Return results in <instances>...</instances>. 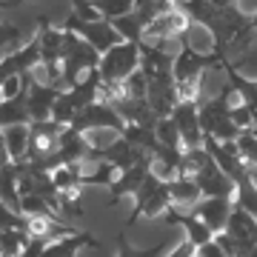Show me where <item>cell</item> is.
Segmentation results:
<instances>
[{"label": "cell", "instance_id": "obj_1", "mask_svg": "<svg viewBox=\"0 0 257 257\" xmlns=\"http://www.w3.org/2000/svg\"><path fill=\"white\" fill-rule=\"evenodd\" d=\"M231 97H234V89L229 83H223L217 94H203L197 100V120H200L206 138L226 143V140H234L240 135V128L231 120Z\"/></svg>", "mask_w": 257, "mask_h": 257}, {"label": "cell", "instance_id": "obj_2", "mask_svg": "<svg viewBox=\"0 0 257 257\" xmlns=\"http://www.w3.org/2000/svg\"><path fill=\"white\" fill-rule=\"evenodd\" d=\"M97 63H100V52L92 49L74 32L63 29V89L74 86L89 69H97Z\"/></svg>", "mask_w": 257, "mask_h": 257}, {"label": "cell", "instance_id": "obj_3", "mask_svg": "<svg viewBox=\"0 0 257 257\" xmlns=\"http://www.w3.org/2000/svg\"><path fill=\"white\" fill-rule=\"evenodd\" d=\"M63 123L57 120H37V123H29V152L26 160L37 169L49 172L52 166V157L57 155V146H60V135H63Z\"/></svg>", "mask_w": 257, "mask_h": 257}, {"label": "cell", "instance_id": "obj_4", "mask_svg": "<svg viewBox=\"0 0 257 257\" xmlns=\"http://www.w3.org/2000/svg\"><path fill=\"white\" fill-rule=\"evenodd\" d=\"M172 206V194H169V183L155 177L152 172L146 175V180L140 183V189L135 192V209L128 217V226L138 217H163L166 209Z\"/></svg>", "mask_w": 257, "mask_h": 257}, {"label": "cell", "instance_id": "obj_5", "mask_svg": "<svg viewBox=\"0 0 257 257\" xmlns=\"http://www.w3.org/2000/svg\"><path fill=\"white\" fill-rule=\"evenodd\" d=\"M138 69H140V46L132 43V40H120L117 46L103 52L100 63H97V72H100L103 83L126 80L128 74H135Z\"/></svg>", "mask_w": 257, "mask_h": 257}, {"label": "cell", "instance_id": "obj_6", "mask_svg": "<svg viewBox=\"0 0 257 257\" xmlns=\"http://www.w3.org/2000/svg\"><path fill=\"white\" fill-rule=\"evenodd\" d=\"M63 29H69V32H74L77 37H83L86 43L92 49H97V52H109L111 46H117L123 37L117 35V29L111 26V20H103V18H97V20H80L77 15H66V20H63Z\"/></svg>", "mask_w": 257, "mask_h": 257}, {"label": "cell", "instance_id": "obj_7", "mask_svg": "<svg viewBox=\"0 0 257 257\" xmlns=\"http://www.w3.org/2000/svg\"><path fill=\"white\" fill-rule=\"evenodd\" d=\"M211 66H220V57L214 52H200V49L183 43L175 52L172 74H175V83H194V80H203L206 69H211Z\"/></svg>", "mask_w": 257, "mask_h": 257}, {"label": "cell", "instance_id": "obj_8", "mask_svg": "<svg viewBox=\"0 0 257 257\" xmlns=\"http://www.w3.org/2000/svg\"><path fill=\"white\" fill-rule=\"evenodd\" d=\"M69 126L83 132V135H86V132H94V128H114V132H123L126 120L120 117L117 109H111L109 103L94 100V103H89V106H83V109L72 117Z\"/></svg>", "mask_w": 257, "mask_h": 257}, {"label": "cell", "instance_id": "obj_9", "mask_svg": "<svg viewBox=\"0 0 257 257\" xmlns=\"http://www.w3.org/2000/svg\"><path fill=\"white\" fill-rule=\"evenodd\" d=\"M192 177L197 180L203 197H234V183H231V177L214 163V157L211 155L203 160L200 169H197Z\"/></svg>", "mask_w": 257, "mask_h": 257}, {"label": "cell", "instance_id": "obj_10", "mask_svg": "<svg viewBox=\"0 0 257 257\" xmlns=\"http://www.w3.org/2000/svg\"><path fill=\"white\" fill-rule=\"evenodd\" d=\"M169 117L175 120L177 132H180L183 149L203 146V128H200V120H197V103L177 100V106L172 109V114H169Z\"/></svg>", "mask_w": 257, "mask_h": 257}, {"label": "cell", "instance_id": "obj_11", "mask_svg": "<svg viewBox=\"0 0 257 257\" xmlns=\"http://www.w3.org/2000/svg\"><path fill=\"white\" fill-rule=\"evenodd\" d=\"M152 172V155L140 157L135 166H128L126 172H120L117 180L109 186V203H120L123 197H135V192L140 189V183L146 180V175Z\"/></svg>", "mask_w": 257, "mask_h": 257}, {"label": "cell", "instance_id": "obj_12", "mask_svg": "<svg viewBox=\"0 0 257 257\" xmlns=\"http://www.w3.org/2000/svg\"><path fill=\"white\" fill-rule=\"evenodd\" d=\"M163 220L172 223V226H180V229L186 231V240H189L194 248L203 246V243H209V240H214V231H211L197 214H192V211H183V209H177V206H169L166 214H163Z\"/></svg>", "mask_w": 257, "mask_h": 257}, {"label": "cell", "instance_id": "obj_13", "mask_svg": "<svg viewBox=\"0 0 257 257\" xmlns=\"http://www.w3.org/2000/svg\"><path fill=\"white\" fill-rule=\"evenodd\" d=\"M231 206H234V200L231 197H200V200L194 203L192 214H197L206 226H209L214 234L217 231L226 229V223H229V214H231Z\"/></svg>", "mask_w": 257, "mask_h": 257}, {"label": "cell", "instance_id": "obj_14", "mask_svg": "<svg viewBox=\"0 0 257 257\" xmlns=\"http://www.w3.org/2000/svg\"><path fill=\"white\" fill-rule=\"evenodd\" d=\"M57 94H60V89L57 86H49V83L43 80H29V89H26V106H29V117H32V123H37V120H49V114H52V106H55Z\"/></svg>", "mask_w": 257, "mask_h": 257}, {"label": "cell", "instance_id": "obj_15", "mask_svg": "<svg viewBox=\"0 0 257 257\" xmlns=\"http://www.w3.org/2000/svg\"><path fill=\"white\" fill-rule=\"evenodd\" d=\"M89 246L100 248L97 237H92L89 231H69V234H63V237L46 243L43 257H77V251H83V248H89Z\"/></svg>", "mask_w": 257, "mask_h": 257}, {"label": "cell", "instance_id": "obj_16", "mask_svg": "<svg viewBox=\"0 0 257 257\" xmlns=\"http://www.w3.org/2000/svg\"><path fill=\"white\" fill-rule=\"evenodd\" d=\"M100 86H103L100 72H97V69H89L74 86L66 89V94H69V100L74 103V109L80 111L83 106H89V103H94L97 97H100Z\"/></svg>", "mask_w": 257, "mask_h": 257}, {"label": "cell", "instance_id": "obj_17", "mask_svg": "<svg viewBox=\"0 0 257 257\" xmlns=\"http://www.w3.org/2000/svg\"><path fill=\"white\" fill-rule=\"evenodd\" d=\"M169 194H172V206H177L183 211H189L203 197L200 186H197V180L192 175H177L175 180H169Z\"/></svg>", "mask_w": 257, "mask_h": 257}, {"label": "cell", "instance_id": "obj_18", "mask_svg": "<svg viewBox=\"0 0 257 257\" xmlns=\"http://www.w3.org/2000/svg\"><path fill=\"white\" fill-rule=\"evenodd\" d=\"M32 80V74H29ZM29 80L23 86V92L9 97V100H0V128L6 126H15V123H32L29 117V106H26V89H29Z\"/></svg>", "mask_w": 257, "mask_h": 257}, {"label": "cell", "instance_id": "obj_19", "mask_svg": "<svg viewBox=\"0 0 257 257\" xmlns=\"http://www.w3.org/2000/svg\"><path fill=\"white\" fill-rule=\"evenodd\" d=\"M234 206H240L243 211H248L251 217H257V180L251 175V169H246L243 175L234 180Z\"/></svg>", "mask_w": 257, "mask_h": 257}, {"label": "cell", "instance_id": "obj_20", "mask_svg": "<svg viewBox=\"0 0 257 257\" xmlns=\"http://www.w3.org/2000/svg\"><path fill=\"white\" fill-rule=\"evenodd\" d=\"M0 200L12 206L18 211L20 209V169L18 163H6L0 166Z\"/></svg>", "mask_w": 257, "mask_h": 257}, {"label": "cell", "instance_id": "obj_21", "mask_svg": "<svg viewBox=\"0 0 257 257\" xmlns=\"http://www.w3.org/2000/svg\"><path fill=\"white\" fill-rule=\"evenodd\" d=\"M3 140H6V152H9L12 163L26 160V152H29V123L6 126V128H3Z\"/></svg>", "mask_w": 257, "mask_h": 257}, {"label": "cell", "instance_id": "obj_22", "mask_svg": "<svg viewBox=\"0 0 257 257\" xmlns=\"http://www.w3.org/2000/svg\"><path fill=\"white\" fill-rule=\"evenodd\" d=\"M123 138L132 143V146L143 149V152H155L157 149V135H155V126H146V123H126L123 132H120Z\"/></svg>", "mask_w": 257, "mask_h": 257}, {"label": "cell", "instance_id": "obj_23", "mask_svg": "<svg viewBox=\"0 0 257 257\" xmlns=\"http://www.w3.org/2000/svg\"><path fill=\"white\" fill-rule=\"evenodd\" d=\"M29 243L26 229H3L0 231V257H18Z\"/></svg>", "mask_w": 257, "mask_h": 257}, {"label": "cell", "instance_id": "obj_24", "mask_svg": "<svg viewBox=\"0 0 257 257\" xmlns=\"http://www.w3.org/2000/svg\"><path fill=\"white\" fill-rule=\"evenodd\" d=\"M155 135H157V143L160 146H169V149H183V140H180V132H177L175 120L172 117H160L155 123Z\"/></svg>", "mask_w": 257, "mask_h": 257}, {"label": "cell", "instance_id": "obj_25", "mask_svg": "<svg viewBox=\"0 0 257 257\" xmlns=\"http://www.w3.org/2000/svg\"><path fill=\"white\" fill-rule=\"evenodd\" d=\"M92 6L97 9V15L103 20H114L135 9V0H92Z\"/></svg>", "mask_w": 257, "mask_h": 257}, {"label": "cell", "instance_id": "obj_26", "mask_svg": "<svg viewBox=\"0 0 257 257\" xmlns=\"http://www.w3.org/2000/svg\"><path fill=\"white\" fill-rule=\"evenodd\" d=\"M166 246H149V248H135L132 243L126 240V231L117 234V257H163Z\"/></svg>", "mask_w": 257, "mask_h": 257}, {"label": "cell", "instance_id": "obj_27", "mask_svg": "<svg viewBox=\"0 0 257 257\" xmlns=\"http://www.w3.org/2000/svg\"><path fill=\"white\" fill-rule=\"evenodd\" d=\"M74 114H77V109H74V103L69 100V94H66V89H60V94H57V100H55V106H52V114H49V117H52V120H57V123H63V126H69Z\"/></svg>", "mask_w": 257, "mask_h": 257}, {"label": "cell", "instance_id": "obj_28", "mask_svg": "<svg viewBox=\"0 0 257 257\" xmlns=\"http://www.w3.org/2000/svg\"><path fill=\"white\" fill-rule=\"evenodd\" d=\"M234 143H237V149H240V157L254 169L257 166V138L246 128V132H240L237 138H234Z\"/></svg>", "mask_w": 257, "mask_h": 257}, {"label": "cell", "instance_id": "obj_29", "mask_svg": "<svg viewBox=\"0 0 257 257\" xmlns=\"http://www.w3.org/2000/svg\"><path fill=\"white\" fill-rule=\"evenodd\" d=\"M3 229H26V214H20L0 200V231Z\"/></svg>", "mask_w": 257, "mask_h": 257}, {"label": "cell", "instance_id": "obj_30", "mask_svg": "<svg viewBox=\"0 0 257 257\" xmlns=\"http://www.w3.org/2000/svg\"><path fill=\"white\" fill-rule=\"evenodd\" d=\"M194 257H229L223 251V246L217 240H209V243H203V246L194 248Z\"/></svg>", "mask_w": 257, "mask_h": 257}, {"label": "cell", "instance_id": "obj_31", "mask_svg": "<svg viewBox=\"0 0 257 257\" xmlns=\"http://www.w3.org/2000/svg\"><path fill=\"white\" fill-rule=\"evenodd\" d=\"M46 243H49V240H43V237H29V243L23 246V251H20L18 257H43Z\"/></svg>", "mask_w": 257, "mask_h": 257}, {"label": "cell", "instance_id": "obj_32", "mask_svg": "<svg viewBox=\"0 0 257 257\" xmlns=\"http://www.w3.org/2000/svg\"><path fill=\"white\" fill-rule=\"evenodd\" d=\"M169 257H194V246H192V243H189V240H180V243H177V246L175 248H172V254H169Z\"/></svg>", "mask_w": 257, "mask_h": 257}, {"label": "cell", "instance_id": "obj_33", "mask_svg": "<svg viewBox=\"0 0 257 257\" xmlns=\"http://www.w3.org/2000/svg\"><path fill=\"white\" fill-rule=\"evenodd\" d=\"M6 163H12V157L6 152V140H3V128H0V166H6Z\"/></svg>", "mask_w": 257, "mask_h": 257}, {"label": "cell", "instance_id": "obj_34", "mask_svg": "<svg viewBox=\"0 0 257 257\" xmlns=\"http://www.w3.org/2000/svg\"><path fill=\"white\" fill-rule=\"evenodd\" d=\"M248 29H254V32H257V9L248 15Z\"/></svg>", "mask_w": 257, "mask_h": 257}, {"label": "cell", "instance_id": "obj_35", "mask_svg": "<svg viewBox=\"0 0 257 257\" xmlns=\"http://www.w3.org/2000/svg\"><path fill=\"white\" fill-rule=\"evenodd\" d=\"M20 0H0V9H9V6H18Z\"/></svg>", "mask_w": 257, "mask_h": 257}, {"label": "cell", "instance_id": "obj_36", "mask_svg": "<svg viewBox=\"0 0 257 257\" xmlns=\"http://www.w3.org/2000/svg\"><path fill=\"white\" fill-rule=\"evenodd\" d=\"M0 100H3V97H0Z\"/></svg>", "mask_w": 257, "mask_h": 257}, {"label": "cell", "instance_id": "obj_37", "mask_svg": "<svg viewBox=\"0 0 257 257\" xmlns=\"http://www.w3.org/2000/svg\"><path fill=\"white\" fill-rule=\"evenodd\" d=\"M234 3H237V0H234Z\"/></svg>", "mask_w": 257, "mask_h": 257}]
</instances>
